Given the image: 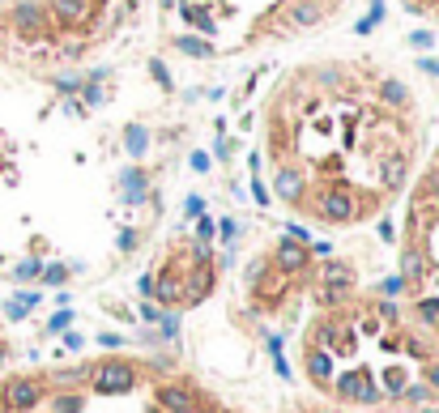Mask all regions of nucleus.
<instances>
[{
  "mask_svg": "<svg viewBox=\"0 0 439 413\" xmlns=\"http://www.w3.org/2000/svg\"><path fill=\"white\" fill-rule=\"evenodd\" d=\"M137 383V371L128 362H103V367H90V387L99 396H119Z\"/></svg>",
  "mask_w": 439,
  "mask_h": 413,
  "instance_id": "nucleus-1",
  "label": "nucleus"
},
{
  "mask_svg": "<svg viewBox=\"0 0 439 413\" xmlns=\"http://www.w3.org/2000/svg\"><path fill=\"white\" fill-rule=\"evenodd\" d=\"M315 213L324 217V222H354V217L362 213V201H354L350 192H324L320 197V205H315Z\"/></svg>",
  "mask_w": 439,
  "mask_h": 413,
  "instance_id": "nucleus-2",
  "label": "nucleus"
},
{
  "mask_svg": "<svg viewBox=\"0 0 439 413\" xmlns=\"http://www.w3.org/2000/svg\"><path fill=\"white\" fill-rule=\"evenodd\" d=\"M213 290V264H188V277H184V303H205Z\"/></svg>",
  "mask_w": 439,
  "mask_h": 413,
  "instance_id": "nucleus-3",
  "label": "nucleus"
},
{
  "mask_svg": "<svg viewBox=\"0 0 439 413\" xmlns=\"http://www.w3.org/2000/svg\"><path fill=\"white\" fill-rule=\"evenodd\" d=\"M43 401V387L35 383V379H9L5 383V405L9 409H21V413H26V409H35Z\"/></svg>",
  "mask_w": 439,
  "mask_h": 413,
  "instance_id": "nucleus-4",
  "label": "nucleus"
},
{
  "mask_svg": "<svg viewBox=\"0 0 439 413\" xmlns=\"http://www.w3.org/2000/svg\"><path fill=\"white\" fill-rule=\"evenodd\" d=\"M273 264L286 273V277H295V273H303L307 269V248L303 243H295V239H286L282 234V243H277V252H273Z\"/></svg>",
  "mask_w": 439,
  "mask_h": 413,
  "instance_id": "nucleus-5",
  "label": "nucleus"
},
{
  "mask_svg": "<svg viewBox=\"0 0 439 413\" xmlns=\"http://www.w3.org/2000/svg\"><path fill=\"white\" fill-rule=\"evenodd\" d=\"M154 405H162V413H197V405H192V392H188V387H175V383L158 387Z\"/></svg>",
  "mask_w": 439,
  "mask_h": 413,
  "instance_id": "nucleus-6",
  "label": "nucleus"
},
{
  "mask_svg": "<svg viewBox=\"0 0 439 413\" xmlns=\"http://www.w3.org/2000/svg\"><path fill=\"white\" fill-rule=\"evenodd\" d=\"M307 375L315 379V387H329V379H333V354L329 350H307Z\"/></svg>",
  "mask_w": 439,
  "mask_h": 413,
  "instance_id": "nucleus-7",
  "label": "nucleus"
},
{
  "mask_svg": "<svg viewBox=\"0 0 439 413\" xmlns=\"http://www.w3.org/2000/svg\"><path fill=\"white\" fill-rule=\"evenodd\" d=\"M150 197V179H145L141 166H128L124 171V205H145Z\"/></svg>",
  "mask_w": 439,
  "mask_h": 413,
  "instance_id": "nucleus-8",
  "label": "nucleus"
},
{
  "mask_svg": "<svg viewBox=\"0 0 439 413\" xmlns=\"http://www.w3.org/2000/svg\"><path fill=\"white\" fill-rule=\"evenodd\" d=\"M150 294H158V303H184V277L179 273H158Z\"/></svg>",
  "mask_w": 439,
  "mask_h": 413,
  "instance_id": "nucleus-9",
  "label": "nucleus"
},
{
  "mask_svg": "<svg viewBox=\"0 0 439 413\" xmlns=\"http://www.w3.org/2000/svg\"><path fill=\"white\" fill-rule=\"evenodd\" d=\"M422 273H427V252L418 248V243H409L405 256H401V277H405V281H418Z\"/></svg>",
  "mask_w": 439,
  "mask_h": 413,
  "instance_id": "nucleus-10",
  "label": "nucleus"
},
{
  "mask_svg": "<svg viewBox=\"0 0 439 413\" xmlns=\"http://www.w3.org/2000/svg\"><path fill=\"white\" fill-rule=\"evenodd\" d=\"M362 392H367V375H362V371H341L337 375V396L362 401Z\"/></svg>",
  "mask_w": 439,
  "mask_h": 413,
  "instance_id": "nucleus-11",
  "label": "nucleus"
},
{
  "mask_svg": "<svg viewBox=\"0 0 439 413\" xmlns=\"http://www.w3.org/2000/svg\"><path fill=\"white\" fill-rule=\"evenodd\" d=\"M273 188H277V197L290 201V205L303 197V179H299V171H290V166H277V183Z\"/></svg>",
  "mask_w": 439,
  "mask_h": 413,
  "instance_id": "nucleus-12",
  "label": "nucleus"
},
{
  "mask_svg": "<svg viewBox=\"0 0 439 413\" xmlns=\"http://www.w3.org/2000/svg\"><path fill=\"white\" fill-rule=\"evenodd\" d=\"M35 303H39L35 290H21V294H13V299L5 303V315H9V320H26V315L35 311Z\"/></svg>",
  "mask_w": 439,
  "mask_h": 413,
  "instance_id": "nucleus-13",
  "label": "nucleus"
},
{
  "mask_svg": "<svg viewBox=\"0 0 439 413\" xmlns=\"http://www.w3.org/2000/svg\"><path fill=\"white\" fill-rule=\"evenodd\" d=\"M290 17H295V26H311V21L324 17V5L320 0H299V5L290 9Z\"/></svg>",
  "mask_w": 439,
  "mask_h": 413,
  "instance_id": "nucleus-14",
  "label": "nucleus"
},
{
  "mask_svg": "<svg viewBox=\"0 0 439 413\" xmlns=\"http://www.w3.org/2000/svg\"><path fill=\"white\" fill-rule=\"evenodd\" d=\"M124 150H128L133 158H141L145 150H150V132H145L141 124H133V128H124Z\"/></svg>",
  "mask_w": 439,
  "mask_h": 413,
  "instance_id": "nucleus-15",
  "label": "nucleus"
},
{
  "mask_svg": "<svg viewBox=\"0 0 439 413\" xmlns=\"http://www.w3.org/2000/svg\"><path fill=\"white\" fill-rule=\"evenodd\" d=\"M324 285H354V277H350V264L329 260V264H324Z\"/></svg>",
  "mask_w": 439,
  "mask_h": 413,
  "instance_id": "nucleus-16",
  "label": "nucleus"
},
{
  "mask_svg": "<svg viewBox=\"0 0 439 413\" xmlns=\"http://www.w3.org/2000/svg\"><path fill=\"white\" fill-rule=\"evenodd\" d=\"M17 26L26 30V34H35V30L43 26V13H39L35 5H21V9H17Z\"/></svg>",
  "mask_w": 439,
  "mask_h": 413,
  "instance_id": "nucleus-17",
  "label": "nucleus"
},
{
  "mask_svg": "<svg viewBox=\"0 0 439 413\" xmlns=\"http://www.w3.org/2000/svg\"><path fill=\"white\" fill-rule=\"evenodd\" d=\"M380 94H384V103H388V107H405V103H409V90H405L401 81H384Z\"/></svg>",
  "mask_w": 439,
  "mask_h": 413,
  "instance_id": "nucleus-18",
  "label": "nucleus"
},
{
  "mask_svg": "<svg viewBox=\"0 0 439 413\" xmlns=\"http://www.w3.org/2000/svg\"><path fill=\"white\" fill-rule=\"evenodd\" d=\"M158 332H162L158 341H175V336H179V315L175 311H162L158 315Z\"/></svg>",
  "mask_w": 439,
  "mask_h": 413,
  "instance_id": "nucleus-19",
  "label": "nucleus"
},
{
  "mask_svg": "<svg viewBox=\"0 0 439 413\" xmlns=\"http://www.w3.org/2000/svg\"><path fill=\"white\" fill-rule=\"evenodd\" d=\"M43 273V264L35 260V256H26V260H17V269H13V281H35Z\"/></svg>",
  "mask_w": 439,
  "mask_h": 413,
  "instance_id": "nucleus-20",
  "label": "nucleus"
},
{
  "mask_svg": "<svg viewBox=\"0 0 439 413\" xmlns=\"http://www.w3.org/2000/svg\"><path fill=\"white\" fill-rule=\"evenodd\" d=\"M52 413H81V396L77 392H56Z\"/></svg>",
  "mask_w": 439,
  "mask_h": 413,
  "instance_id": "nucleus-21",
  "label": "nucleus"
},
{
  "mask_svg": "<svg viewBox=\"0 0 439 413\" xmlns=\"http://www.w3.org/2000/svg\"><path fill=\"white\" fill-rule=\"evenodd\" d=\"M401 387H409V383H405V371H401V367L384 371V396H401Z\"/></svg>",
  "mask_w": 439,
  "mask_h": 413,
  "instance_id": "nucleus-22",
  "label": "nucleus"
},
{
  "mask_svg": "<svg viewBox=\"0 0 439 413\" xmlns=\"http://www.w3.org/2000/svg\"><path fill=\"white\" fill-rule=\"evenodd\" d=\"M47 285H64L68 281V269H64V264H43V273H39Z\"/></svg>",
  "mask_w": 439,
  "mask_h": 413,
  "instance_id": "nucleus-23",
  "label": "nucleus"
},
{
  "mask_svg": "<svg viewBox=\"0 0 439 413\" xmlns=\"http://www.w3.org/2000/svg\"><path fill=\"white\" fill-rule=\"evenodd\" d=\"M405 285H409V281H405L401 273H393V277H384V281H380V294H384V299H397Z\"/></svg>",
  "mask_w": 439,
  "mask_h": 413,
  "instance_id": "nucleus-24",
  "label": "nucleus"
},
{
  "mask_svg": "<svg viewBox=\"0 0 439 413\" xmlns=\"http://www.w3.org/2000/svg\"><path fill=\"white\" fill-rule=\"evenodd\" d=\"M418 315L427 324H439V299H418Z\"/></svg>",
  "mask_w": 439,
  "mask_h": 413,
  "instance_id": "nucleus-25",
  "label": "nucleus"
},
{
  "mask_svg": "<svg viewBox=\"0 0 439 413\" xmlns=\"http://www.w3.org/2000/svg\"><path fill=\"white\" fill-rule=\"evenodd\" d=\"M179 47H184L188 56H213V47H209V43H201V39H179Z\"/></svg>",
  "mask_w": 439,
  "mask_h": 413,
  "instance_id": "nucleus-26",
  "label": "nucleus"
},
{
  "mask_svg": "<svg viewBox=\"0 0 439 413\" xmlns=\"http://www.w3.org/2000/svg\"><path fill=\"white\" fill-rule=\"evenodd\" d=\"M213 230H217V222L201 213V217H197V243H209V239H213Z\"/></svg>",
  "mask_w": 439,
  "mask_h": 413,
  "instance_id": "nucleus-27",
  "label": "nucleus"
},
{
  "mask_svg": "<svg viewBox=\"0 0 439 413\" xmlns=\"http://www.w3.org/2000/svg\"><path fill=\"white\" fill-rule=\"evenodd\" d=\"M68 324H72V315H68V307H64V311H56L52 320H47V332H68Z\"/></svg>",
  "mask_w": 439,
  "mask_h": 413,
  "instance_id": "nucleus-28",
  "label": "nucleus"
},
{
  "mask_svg": "<svg viewBox=\"0 0 439 413\" xmlns=\"http://www.w3.org/2000/svg\"><path fill=\"white\" fill-rule=\"evenodd\" d=\"M401 396H405V401H418V405H422V401H431V387H427V383H413V387H401Z\"/></svg>",
  "mask_w": 439,
  "mask_h": 413,
  "instance_id": "nucleus-29",
  "label": "nucleus"
},
{
  "mask_svg": "<svg viewBox=\"0 0 439 413\" xmlns=\"http://www.w3.org/2000/svg\"><path fill=\"white\" fill-rule=\"evenodd\" d=\"M217 234H222L226 243H235L239 239V222H235V217H222V222H217Z\"/></svg>",
  "mask_w": 439,
  "mask_h": 413,
  "instance_id": "nucleus-30",
  "label": "nucleus"
},
{
  "mask_svg": "<svg viewBox=\"0 0 439 413\" xmlns=\"http://www.w3.org/2000/svg\"><path fill=\"white\" fill-rule=\"evenodd\" d=\"M422 383L431 387V392H439V362H427L422 367Z\"/></svg>",
  "mask_w": 439,
  "mask_h": 413,
  "instance_id": "nucleus-31",
  "label": "nucleus"
},
{
  "mask_svg": "<svg viewBox=\"0 0 439 413\" xmlns=\"http://www.w3.org/2000/svg\"><path fill=\"white\" fill-rule=\"evenodd\" d=\"M115 248H119V252H133V248H137V230L124 226V230H119V239H115Z\"/></svg>",
  "mask_w": 439,
  "mask_h": 413,
  "instance_id": "nucleus-32",
  "label": "nucleus"
},
{
  "mask_svg": "<svg viewBox=\"0 0 439 413\" xmlns=\"http://www.w3.org/2000/svg\"><path fill=\"white\" fill-rule=\"evenodd\" d=\"M380 315H384V320H393V324H397V320H401V307H397L393 299H384V303H380Z\"/></svg>",
  "mask_w": 439,
  "mask_h": 413,
  "instance_id": "nucleus-33",
  "label": "nucleus"
},
{
  "mask_svg": "<svg viewBox=\"0 0 439 413\" xmlns=\"http://www.w3.org/2000/svg\"><path fill=\"white\" fill-rule=\"evenodd\" d=\"M184 213H188V217H201V213H205V197H188Z\"/></svg>",
  "mask_w": 439,
  "mask_h": 413,
  "instance_id": "nucleus-34",
  "label": "nucleus"
},
{
  "mask_svg": "<svg viewBox=\"0 0 439 413\" xmlns=\"http://www.w3.org/2000/svg\"><path fill=\"white\" fill-rule=\"evenodd\" d=\"M158 315H162V311H158L154 303H141V320H145V324H158Z\"/></svg>",
  "mask_w": 439,
  "mask_h": 413,
  "instance_id": "nucleus-35",
  "label": "nucleus"
},
{
  "mask_svg": "<svg viewBox=\"0 0 439 413\" xmlns=\"http://www.w3.org/2000/svg\"><path fill=\"white\" fill-rule=\"evenodd\" d=\"M252 197H256V205H273V201H269V188H264L260 179L252 183Z\"/></svg>",
  "mask_w": 439,
  "mask_h": 413,
  "instance_id": "nucleus-36",
  "label": "nucleus"
},
{
  "mask_svg": "<svg viewBox=\"0 0 439 413\" xmlns=\"http://www.w3.org/2000/svg\"><path fill=\"white\" fill-rule=\"evenodd\" d=\"M99 345H107V350H119V345H124V336H119V332H103V336H99Z\"/></svg>",
  "mask_w": 439,
  "mask_h": 413,
  "instance_id": "nucleus-37",
  "label": "nucleus"
},
{
  "mask_svg": "<svg viewBox=\"0 0 439 413\" xmlns=\"http://www.w3.org/2000/svg\"><path fill=\"white\" fill-rule=\"evenodd\" d=\"M64 345H68V350H81V345H86V336L68 328V332H64Z\"/></svg>",
  "mask_w": 439,
  "mask_h": 413,
  "instance_id": "nucleus-38",
  "label": "nucleus"
},
{
  "mask_svg": "<svg viewBox=\"0 0 439 413\" xmlns=\"http://www.w3.org/2000/svg\"><path fill=\"white\" fill-rule=\"evenodd\" d=\"M192 171H209V154H192Z\"/></svg>",
  "mask_w": 439,
  "mask_h": 413,
  "instance_id": "nucleus-39",
  "label": "nucleus"
},
{
  "mask_svg": "<svg viewBox=\"0 0 439 413\" xmlns=\"http://www.w3.org/2000/svg\"><path fill=\"white\" fill-rule=\"evenodd\" d=\"M380 239H384V243H393V239H397V234H393V222H380Z\"/></svg>",
  "mask_w": 439,
  "mask_h": 413,
  "instance_id": "nucleus-40",
  "label": "nucleus"
},
{
  "mask_svg": "<svg viewBox=\"0 0 439 413\" xmlns=\"http://www.w3.org/2000/svg\"><path fill=\"white\" fill-rule=\"evenodd\" d=\"M418 64H422L427 72H435V77H439V60H418Z\"/></svg>",
  "mask_w": 439,
  "mask_h": 413,
  "instance_id": "nucleus-41",
  "label": "nucleus"
},
{
  "mask_svg": "<svg viewBox=\"0 0 439 413\" xmlns=\"http://www.w3.org/2000/svg\"><path fill=\"white\" fill-rule=\"evenodd\" d=\"M5 358H9V350H5V345H0V362H5Z\"/></svg>",
  "mask_w": 439,
  "mask_h": 413,
  "instance_id": "nucleus-42",
  "label": "nucleus"
},
{
  "mask_svg": "<svg viewBox=\"0 0 439 413\" xmlns=\"http://www.w3.org/2000/svg\"><path fill=\"white\" fill-rule=\"evenodd\" d=\"M427 413H439V409H431V405H427Z\"/></svg>",
  "mask_w": 439,
  "mask_h": 413,
  "instance_id": "nucleus-43",
  "label": "nucleus"
},
{
  "mask_svg": "<svg viewBox=\"0 0 439 413\" xmlns=\"http://www.w3.org/2000/svg\"><path fill=\"white\" fill-rule=\"evenodd\" d=\"M0 413H5V401H0Z\"/></svg>",
  "mask_w": 439,
  "mask_h": 413,
  "instance_id": "nucleus-44",
  "label": "nucleus"
}]
</instances>
